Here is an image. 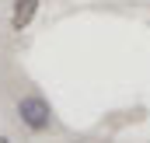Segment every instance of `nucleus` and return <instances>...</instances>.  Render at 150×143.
<instances>
[{"label":"nucleus","instance_id":"nucleus-3","mask_svg":"<svg viewBox=\"0 0 150 143\" xmlns=\"http://www.w3.org/2000/svg\"><path fill=\"white\" fill-rule=\"evenodd\" d=\"M70 143H108V140H101V136H80V140H70Z\"/></svg>","mask_w":150,"mask_h":143},{"label":"nucleus","instance_id":"nucleus-2","mask_svg":"<svg viewBox=\"0 0 150 143\" xmlns=\"http://www.w3.org/2000/svg\"><path fill=\"white\" fill-rule=\"evenodd\" d=\"M38 14V0H14L11 4V28L14 32H25Z\"/></svg>","mask_w":150,"mask_h":143},{"label":"nucleus","instance_id":"nucleus-1","mask_svg":"<svg viewBox=\"0 0 150 143\" xmlns=\"http://www.w3.org/2000/svg\"><path fill=\"white\" fill-rule=\"evenodd\" d=\"M18 119L28 133H49L52 126V108L42 94H21L18 98Z\"/></svg>","mask_w":150,"mask_h":143},{"label":"nucleus","instance_id":"nucleus-4","mask_svg":"<svg viewBox=\"0 0 150 143\" xmlns=\"http://www.w3.org/2000/svg\"><path fill=\"white\" fill-rule=\"evenodd\" d=\"M0 143H11V140H7V136H0Z\"/></svg>","mask_w":150,"mask_h":143}]
</instances>
